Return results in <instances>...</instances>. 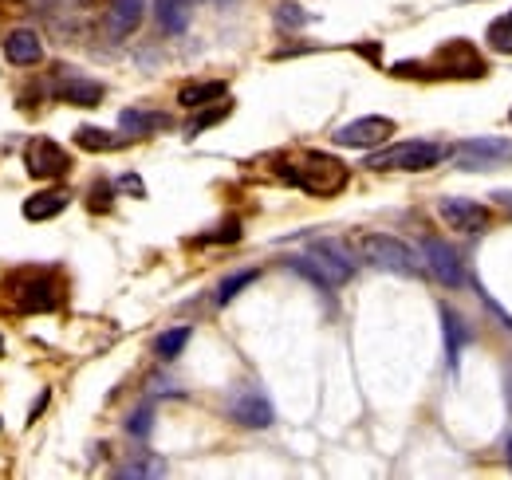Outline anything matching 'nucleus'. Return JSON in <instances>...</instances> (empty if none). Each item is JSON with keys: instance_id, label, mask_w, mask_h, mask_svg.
Instances as JSON below:
<instances>
[{"instance_id": "nucleus-1", "label": "nucleus", "mask_w": 512, "mask_h": 480, "mask_svg": "<svg viewBox=\"0 0 512 480\" xmlns=\"http://www.w3.org/2000/svg\"><path fill=\"white\" fill-rule=\"evenodd\" d=\"M449 150L442 142H426V138H410V142H394L386 150L367 154V170H379V174H422V170H434Z\"/></svg>"}, {"instance_id": "nucleus-2", "label": "nucleus", "mask_w": 512, "mask_h": 480, "mask_svg": "<svg viewBox=\"0 0 512 480\" xmlns=\"http://www.w3.org/2000/svg\"><path fill=\"white\" fill-rule=\"evenodd\" d=\"M288 178L296 181L308 197H335L347 189L351 170L335 158V154H323V150H308L296 166H288Z\"/></svg>"}, {"instance_id": "nucleus-3", "label": "nucleus", "mask_w": 512, "mask_h": 480, "mask_svg": "<svg viewBox=\"0 0 512 480\" xmlns=\"http://www.w3.org/2000/svg\"><path fill=\"white\" fill-rule=\"evenodd\" d=\"M292 268L312 276L320 288H339L355 276V260L339 240H316L300 260H292Z\"/></svg>"}, {"instance_id": "nucleus-4", "label": "nucleus", "mask_w": 512, "mask_h": 480, "mask_svg": "<svg viewBox=\"0 0 512 480\" xmlns=\"http://www.w3.org/2000/svg\"><path fill=\"white\" fill-rule=\"evenodd\" d=\"M426 67L438 79H481L485 75V60L477 56V48L469 40H449L438 48V56L430 63H398V71H418Z\"/></svg>"}, {"instance_id": "nucleus-5", "label": "nucleus", "mask_w": 512, "mask_h": 480, "mask_svg": "<svg viewBox=\"0 0 512 480\" xmlns=\"http://www.w3.org/2000/svg\"><path fill=\"white\" fill-rule=\"evenodd\" d=\"M359 252L367 256V264L383 268V272H398V276H422V260L410 244H402L398 237H383V233H371V237L359 240Z\"/></svg>"}, {"instance_id": "nucleus-6", "label": "nucleus", "mask_w": 512, "mask_h": 480, "mask_svg": "<svg viewBox=\"0 0 512 480\" xmlns=\"http://www.w3.org/2000/svg\"><path fill=\"white\" fill-rule=\"evenodd\" d=\"M512 162V138H469L453 150V166L465 174H481V170H497Z\"/></svg>"}, {"instance_id": "nucleus-7", "label": "nucleus", "mask_w": 512, "mask_h": 480, "mask_svg": "<svg viewBox=\"0 0 512 480\" xmlns=\"http://www.w3.org/2000/svg\"><path fill=\"white\" fill-rule=\"evenodd\" d=\"M12 303L24 315H40V311H56L60 307V284L44 272H24L12 280Z\"/></svg>"}, {"instance_id": "nucleus-8", "label": "nucleus", "mask_w": 512, "mask_h": 480, "mask_svg": "<svg viewBox=\"0 0 512 480\" xmlns=\"http://www.w3.org/2000/svg\"><path fill=\"white\" fill-rule=\"evenodd\" d=\"M24 166H28L32 178L52 181V178H64L67 170H71V158H67V150L56 138H32L24 146Z\"/></svg>"}, {"instance_id": "nucleus-9", "label": "nucleus", "mask_w": 512, "mask_h": 480, "mask_svg": "<svg viewBox=\"0 0 512 480\" xmlns=\"http://www.w3.org/2000/svg\"><path fill=\"white\" fill-rule=\"evenodd\" d=\"M386 138H394V119H386V115H363V119L335 130V142L351 146V150H375V146H383Z\"/></svg>"}, {"instance_id": "nucleus-10", "label": "nucleus", "mask_w": 512, "mask_h": 480, "mask_svg": "<svg viewBox=\"0 0 512 480\" xmlns=\"http://www.w3.org/2000/svg\"><path fill=\"white\" fill-rule=\"evenodd\" d=\"M422 256H426L422 264L434 272L438 284H446V288H461L465 284V268H461V256L453 252V244L438 237H426L422 240Z\"/></svg>"}, {"instance_id": "nucleus-11", "label": "nucleus", "mask_w": 512, "mask_h": 480, "mask_svg": "<svg viewBox=\"0 0 512 480\" xmlns=\"http://www.w3.org/2000/svg\"><path fill=\"white\" fill-rule=\"evenodd\" d=\"M52 99H60L67 107H99L103 99V83L79 75V71H60L52 79Z\"/></svg>"}, {"instance_id": "nucleus-12", "label": "nucleus", "mask_w": 512, "mask_h": 480, "mask_svg": "<svg viewBox=\"0 0 512 480\" xmlns=\"http://www.w3.org/2000/svg\"><path fill=\"white\" fill-rule=\"evenodd\" d=\"M442 221H446L449 229H457V233H485L489 229V209L481 205V201H465V197H446L442 205Z\"/></svg>"}, {"instance_id": "nucleus-13", "label": "nucleus", "mask_w": 512, "mask_h": 480, "mask_svg": "<svg viewBox=\"0 0 512 480\" xmlns=\"http://www.w3.org/2000/svg\"><path fill=\"white\" fill-rule=\"evenodd\" d=\"M229 414H233L237 425L264 429V425H272V402L260 390H237V398L229 402Z\"/></svg>"}, {"instance_id": "nucleus-14", "label": "nucleus", "mask_w": 512, "mask_h": 480, "mask_svg": "<svg viewBox=\"0 0 512 480\" xmlns=\"http://www.w3.org/2000/svg\"><path fill=\"white\" fill-rule=\"evenodd\" d=\"M4 60L12 67H36L44 60V40L32 32V28H12L4 36Z\"/></svg>"}, {"instance_id": "nucleus-15", "label": "nucleus", "mask_w": 512, "mask_h": 480, "mask_svg": "<svg viewBox=\"0 0 512 480\" xmlns=\"http://www.w3.org/2000/svg\"><path fill=\"white\" fill-rule=\"evenodd\" d=\"M142 16H146V0H107V32L119 40L138 32Z\"/></svg>"}, {"instance_id": "nucleus-16", "label": "nucleus", "mask_w": 512, "mask_h": 480, "mask_svg": "<svg viewBox=\"0 0 512 480\" xmlns=\"http://www.w3.org/2000/svg\"><path fill=\"white\" fill-rule=\"evenodd\" d=\"M166 126H170V115H158V111H138V107H127V111L119 115V130H123L127 138H150V134L166 130Z\"/></svg>"}, {"instance_id": "nucleus-17", "label": "nucleus", "mask_w": 512, "mask_h": 480, "mask_svg": "<svg viewBox=\"0 0 512 480\" xmlns=\"http://www.w3.org/2000/svg\"><path fill=\"white\" fill-rule=\"evenodd\" d=\"M67 197L64 189H44V193H32L28 201H24V217L28 221H52V217H60L67 209Z\"/></svg>"}, {"instance_id": "nucleus-18", "label": "nucleus", "mask_w": 512, "mask_h": 480, "mask_svg": "<svg viewBox=\"0 0 512 480\" xmlns=\"http://www.w3.org/2000/svg\"><path fill=\"white\" fill-rule=\"evenodd\" d=\"M154 20L166 36H182L190 28V0H154Z\"/></svg>"}, {"instance_id": "nucleus-19", "label": "nucleus", "mask_w": 512, "mask_h": 480, "mask_svg": "<svg viewBox=\"0 0 512 480\" xmlns=\"http://www.w3.org/2000/svg\"><path fill=\"white\" fill-rule=\"evenodd\" d=\"M229 87H225V79H209V83H186L182 91H178V107H186V111H197V107H209L213 99H221Z\"/></svg>"}, {"instance_id": "nucleus-20", "label": "nucleus", "mask_w": 512, "mask_h": 480, "mask_svg": "<svg viewBox=\"0 0 512 480\" xmlns=\"http://www.w3.org/2000/svg\"><path fill=\"white\" fill-rule=\"evenodd\" d=\"M127 138H119V134H111V130H99V126H83V130H75V146L79 150H91V154H103V150H119Z\"/></svg>"}, {"instance_id": "nucleus-21", "label": "nucleus", "mask_w": 512, "mask_h": 480, "mask_svg": "<svg viewBox=\"0 0 512 480\" xmlns=\"http://www.w3.org/2000/svg\"><path fill=\"white\" fill-rule=\"evenodd\" d=\"M186 343H190V327H174V331H166V335H158V339H154V355L170 362L186 351Z\"/></svg>"}, {"instance_id": "nucleus-22", "label": "nucleus", "mask_w": 512, "mask_h": 480, "mask_svg": "<svg viewBox=\"0 0 512 480\" xmlns=\"http://www.w3.org/2000/svg\"><path fill=\"white\" fill-rule=\"evenodd\" d=\"M442 323H446V355H449V366H457L461 343H465V327H461L457 311H449V307H442Z\"/></svg>"}, {"instance_id": "nucleus-23", "label": "nucleus", "mask_w": 512, "mask_h": 480, "mask_svg": "<svg viewBox=\"0 0 512 480\" xmlns=\"http://www.w3.org/2000/svg\"><path fill=\"white\" fill-rule=\"evenodd\" d=\"M256 280H260V272H256V268H249V272H237V276H229V280L217 288V307L233 303L237 296H241V292H245V288H249V284H256Z\"/></svg>"}, {"instance_id": "nucleus-24", "label": "nucleus", "mask_w": 512, "mask_h": 480, "mask_svg": "<svg viewBox=\"0 0 512 480\" xmlns=\"http://www.w3.org/2000/svg\"><path fill=\"white\" fill-rule=\"evenodd\" d=\"M276 24L280 28H304L308 24V12L300 4H292V0H284V4H276Z\"/></svg>"}, {"instance_id": "nucleus-25", "label": "nucleus", "mask_w": 512, "mask_h": 480, "mask_svg": "<svg viewBox=\"0 0 512 480\" xmlns=\"http://www.w3.org/2000/svg\"><path fill=\"white\" fill-rule=\"evenodd\" d=\"M489 40H493L497 52L512 56V20H493V24H489Z\"/></svg>"}, {"instance_id": "nucleus-26", "label": "nucleus", "mask_w": 512, "mask_h": 480, "mask_svg": "<svg viewBox=\"0 0 512 480\" xmlns=\"http://www.w3.org/2000/svg\"><path fill=\"white\" fill-rule=\"evenodd\" d=\"M150 429H154V410H150V406H142V410L130 414V421H127L130 437H150Z\"/></svg>"}, {"instance_id": "nucleus-27", "label": "nucleus", "mask_w": 512, "mask_h": 480, "mask_svg": "<svg viewBox=\"0 0 512 480\" xmlns=\"http://www.w3.org/2000/svg\"><path fill=\"white\" fill-rule=\"evenodd\" d=\"M166 465L162 461H134V465H123L119 477H162Z\"/></svg>"}, {"instance_id": "nucleus-28", "label": "nucleus", "mask_w": 512, "mask_h": 480, "mask_svg": "<svg viewBox=\"0 0 512 480\" xmlns=\"http://www.w3.org/2000/svg\"><path fill=\"white\" fill-rule=\"evenodd\" d=\"M111 205V185H95L91 193V209H107Z\"/></svg>"}, {"instance_id": "nucleus-29", "label": "nucleus", "mask_w": 512, "mask_h": 480, "mask_svg": "<svg viewBox=\"0 0 512 480\" xmlns=\"http://www.w3.org/2000/svg\"><path fill=\"white\" fill-rule=\"evenodd\" d=\"M509 461H512V437H509Z\"/></svg>"}, {"instance_id": "nucleus-30", "label": "nucleus", "mask_w": 512, "mask_h": 480, "mask_svg": "<svg viewBox=\"0 0 512 480\" xmlns=\"http://www.w3.org/2000/svg\"><path fill=\"white\" fill-rule=\"evenodd\" d=\"M0 355H4V339H0Z\"/></svg>"}, {"instance_id": "nucleus-31", "label": "nucleus", "mask_w": 512, "mask_h": 480, "mask_svg": "<svg viewBox=\"0 0 512 480\" xmlns=\"http://www.w3.org/2000/svg\"><path fill=\"white\" fill-rule=\"evenodd\" d=\"M509 20H512V16H509Z\"/></svg>"}]
</instances>
